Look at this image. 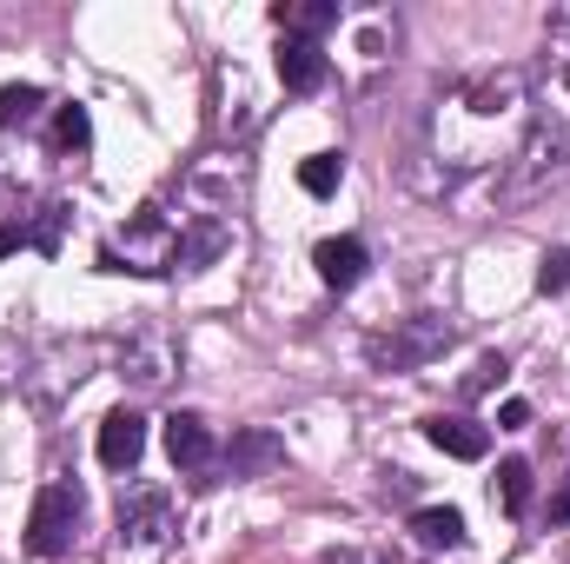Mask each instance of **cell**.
I'll return each instance as SVG.
<instances>
[{
  "label": "cell",
  "instance_id": "cell-1",
  "mask_svg": "<svg viewBox=\"0 0 570 564\" xmlns=\"http://www.w3.org/2000/svg\"><path fill=\"white\" fill-rule=\"evenodd\" d=\"M531 127H538V80H531V67H518V60L478 67L431 107L425 159L444 179H471V173L511 166Z\"/></svg>",
  "mask_w": 570,
  "mask_h": 564
},
{
  "label": "cell",
  "instance_id": "cell-2",
  "mask_svg": "<svg viewBox=\"0 0 570 564\" xmlns=\"http://www.w3.org/2000/svg\"><path fill=\"white\" fill-rule=\"evenodd\" d=\"M558 186H570V127L564 120H538L524 134V146H518V159L504 166L498 200L504 206H531V200H544Z\"/></svg>",
  "mask_w": 570,
  "mask_h": 564
},
{
  "label": "cell",
  "instance_id": "cell-3",
  "mask_svg": "<svg viewBox=\"0 0 570 564\" xmlns=\"http://www.w3.org/2000/svg\"><path fill=\"white\" fill-rule=\"evenodd\" d=\"M173 498L159 485H140L120 498V518H114V545H107V564H166L173 552Z\"/></svg>",
  "mask_w": 570,
  "mask_h": 564
},
{
  "label": "cell",
  "instance_id": "cell-4",
  "mask_svg": "<svg viewBox=\"0 0 570 564\" xmlns=\"http://www.w3.org/2000/svg\"><path fill=\"white\" fill-rule=\"evenodd\" d=\"M80 525H87V492L60 478V485H47V492L33 498L27 552H33V558H67V552H73V538H80Z\"/></svg>",
  "mask_w": 570,
  "mask_h": 564
},
{
  "label": "cell",
  "instance_id": "cell-5",
  "mask_svg": "<svg viewBox=\"0 0 570 564\" xmlns=\"http://www.w3.org/2000/svg\"><path fill=\"white\" fill-rule=\"evenodd\" d=\"M451 339H458V332H451L444 319H405V325L379 332L365 352H372V366H379V372H419V366H431Z\"/></svg>",
  "mask_w": 570,
  "mask_h": 564
},
{
  "label": "cell",
  "instance_id": "cell-6",
  "mask_svg": "<svg viewBox=\"0 0 570 564\" xmlns=\"http://www.w3.org/2000/svg\"><path fill=\"white\" fill-rule=\"evenodd\" d=\"M279 465H285L279 431H266V425L233 431V445H226V471H233V478H266V471H279Z\"/></svg>",
  "mask_w": 570,
  "mask_h": 564
},
{
  "label": "cell",
  "instance_id": "cell-7",
  "mask_svg": "<svg viewBox=\"0 0 570 564\" xmlns=\"http://www.w3.org/2000/svg\"><path fill=\"white\" fill-rule=\"evenodd\" d=\"M544 120L570 127V7L551 13V60H544Z\"/></svg>",
  "mask_w": 570,
  "mask_h": 564
},
{
  "label": "cell",
  "instance_id": "cell-8",
  "mask_svg": "<svg viewBox=\"0 0 570 564\" xmlns=\"http://www.w3.org/2000/svg\"><path fill=\"white\" fill-rule=\"evenodd\" d=\"M140 451H146V419H140V412H127V406H120V412H107V419H100V465H107V471H134V465H140Z\"/></svg>",
  "mask_w": 570,
  "mask_h": 564
},
{
  "label": "cell",
  "instance_id": "cell-9",
  "mask_svg": "<svg viewBox=\"0 0 570 564\" xmlns=\"http://www.w3.org/2000/svg\"><path fill=\"white\" fill-rule=\"evenodd\" d=\"M312 266H318V280L332 285V292H352V285L365 280V266H372V253H365V240H318V253H312Z\"/></svg>",
  "mask_w": 570,
  "mask_h": 564
},
{
  "label": "cell",
  "instance_id": "cell-10",
  "mask_svg": "<svg viewBox=\"0 0 570 564\" xmlns=\"http://www.w3.org/2000/svg\"><path fill=\"white\" fill-rule=\"evenodd\" d=\"M325 74H332V60H325V47L318 40H279V80L285 94H318L325 87Z\"/></svg>",
  "mask_w": 570,
  "mask_h": 564
},
{
  "label": "cell",
  "instance_id": "cell-11",
  "mask_svg": "<svg viewBox=\"0 0 570 564\" xmlns=\"http://www.w3.org/2000/svg\"><path fill=\"white\" fill-rule=\"evenodd\" d=\"M213 451H219V445H213V431H206L199 412H173V419H166V458H173L179 471H206Z\"/></svg>",
  "mask_w": 570,
  "mask_h": 564
},
{
  "label": "cell",
  "instance_id": "cell-12",
  "mask_svg": "<svg viewBox=\"0 0 570 564\" xmlns=\"http://www.w3.org/2000/svg\"><path fill=\"white\" fill-rule=\"evenodd\" d=\"M425 438L444 451V458H464V465H478V458L491 451V431H484L478 419H458V412H451V419H444V412L425 419Z\"/></svg>",
  "mask_w": 570,
  "mask_h": 564
},
{
  "label": "cell",
  "instance_id": "cell-13",
  "mask_svg": "<svg viewBox=\"0 0 570 564\" xmlns=\"http://www.w3.org/2000/svg\"><path fill=\"white\" fill-rule=\"evenodd\" d=\"M273 20H279V33H292V40H318V33H332L345 20V7L338 0H285V7H273Z\"/></svg>",
  "mask_w": 570,
  "mask_h": 564
},
{
  "label": "cell",
  "instance_id": "cell-14",
  "mask_svg": "<svg viewBox=\"0 0 570 564\" xmlns=\"http://www.w3.org/2000/svg\"><path fill=\"white\" fill-rule=\"evenodd\" d=\"M412 538H419L425 552H458V545H464V512H458V505H419V512H412Z\"/></svg>",
  "mask_w": 570,
  "mask_h": 564
},
{
  "label": "cell",
  "instance_id": "cell-15",
  "mask_svg": "<svg viewBox=\"0 0 570 564\" xmlns=\"http://www.w3.org/2000/svg\"><path fill=\"white\" fill-rule=\"evenodd\" d=\"M219 253H226V226H219V220H199V226L179 240V260H173V266H179V273H199V266H213Z\"/></svg>",
  "mask_w": 570,
  "mask_h": 564
},
{
  "label": "cell",
  "instance_id": "cell-16",
  "mask_svg": "<svg viewBox=\"0 0 570 564\" xmlns=\"http://www.w3.org/2000/svg\"><path fill=\"white\" fill-rule=\"evenodd\" d=\"M491 492H498V505H504L511 518H524V512H531V465H524V458H504Z\"/></svg>",
  "mask_w": 570,
  "mask_h": 564
},
{
  "label": "cell",
  "instance_id": "cell-17",
  "mask_svg": "<svg viewBox=\"0 0 570 564\" xmlns=\"http://www.w3.org/2000/svg\"><path fill=\"white\" fill-rule=\"evenodd\" d=\"M338 179H345V159H338V153H312V159L298 166V186H305L312 200H332Z\"/></svg>",
  "mask_w": 570,
  "mask_h": 564
},
{
  "label": "cell",
  "instance_id": "cell-18",
  "mask_svg": "<svg viewBox=\"0 0 570 564\" xmlns=\"http://www.w3.org/2000/svg\"><path fill=\"white\" fill-rule=\"evenodd\" d=\"M40 107H47V94H40V87H0V134H13V127L40 120Z\"/></svg>",
  "mask_w": 570,
  "mask_h": 564
},
{
  "label": "cell",
  "instance_id": "cell-19",
  "mask_svg": "<svg viewBox=\"0 0 570 564\" xmlns=\"http://www.w3.org/2000/svg\"><path fill=\"white\" fill-rule=\"evenodd\" d=\"M87 140H94L87 107H60V114H53V146H60V153H87Z\"/></svg>",
  "mask_w": 570,
  "mask_h": 564
},
{
  "label": "cell",
  "instance_id": "cell-20",
  "mask_svg": "<svg viewBox=\"0 0 570 564\" xmlns=\"http://www.w3.org/2000/svg\"><path fill=\"white\" fill-rule=\"evenodd\" d=\"M166 372H173V346H140V352L127 359V379H134V386H159Z\"/></svg>",
  "mask_w": 570,
  "mask_h": 564
},
{
  "label": "cell",
  "instance_id": "cell-21",
  "mask_svg": "<svg viewBox=\"0 0 570 564\" xmlns=\"http://www.w3.org/2000/svg\"><path fill=\"white\" fill-rule=\"evenodd\" d=\"M60 226H67V206H60V200H47V206H40V220L27 226V246H40V253H60Z\"/></svg>",
  "mask_w": 570,
  "mask_h": 564
},
{
  "label": "cell",
  "instance_id": "cell-22",
  "mask_svg": "<svg viewBox=\"0 0 570 564\" xmlns=\"http://www.w3.org/2000/svg\"><path fill=\"white\" fill-rule=\"evenodd\" d=\"M538 292L551 299V292H570V246H551L544 260H538Z\"/></svg>",
  "mask_w": 570,
  "mask_h": 564
},
{
  "label": "cell",
  "instance_id": "cell-23",
  "mask_svg": "<svg viewBox=\"0 0 570 564\" xmlns=\"http://www.w3.org/2000/svg\"><path fill=\"white\" fill-rule=\"evenodd\" d=\"M504 372H511V366H504V352H484V359L471 366V379H464V399H478V392H491V386H498Z\"/></svg>",
  "mask_w": 570,
  "mask_h": 564
},
{
  "label": "cell",
  "instance_id": "cell-24",
  "mask_svg": "<svg viewBox=\"0 0 570 564\" xmlns=\"http://www.w3.org/2000/svg\"><path fill=\"white\" fill-rule=\"evenodd\" d=\"M498 425H504V431H524V425H531V406H524V399H504Z\"/></svg>",
  "mask_w": 570,
  "mask_h": 564
},
{
  "label": "cell",
  "instance_id": "cell-25",
  "mask_svg": "<svg viewBox=\"0 0 570 564\" xmlns=\"http://www.w3.org/2000/svg\"><path fill=\"white\" fill-rule=\"evenodd\" d=\"M27 246V226H0V260H13Z\"/></svg>",
  "mask_w": 570,
  "mask_h": 564
},
{
  "label": "cell",
  "instance_id": "cell-26",
  "mask_svg": "<svg viewBox=\"0 0 570 564\" xmlns=\"http://www.w3.org/2000/svg\"><path fill=\"white\" fill-rule=\"evenodd\" d=\"M551 525H570V485H558V498H551Z\"/></svg>",
  "mask_w": 570,
  "mask_h": 564
}]
</instances>
